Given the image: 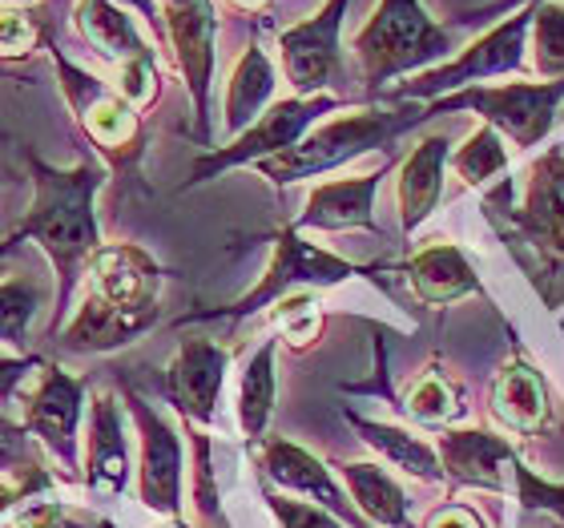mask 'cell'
<instances>
[{
    "mask_svg": "<svg viewBox=\"0 0 564 528\" xmlns=\"http://www.w3.org/2000/svg\"><path fill=\"white\" fill-rule=\"evenodd\" d=\"M488 411L492 420L512 435H541L553 428V396L544 384L541 367L512 355L500 371H496L492 388H488Z\"/></svg>",
    "mask_w": 564,
    "mask_h": 528,
    "instance_id": "18",
    "label": "cell"
},
{
    "mask_svg": "<svg viewBox=\"0 0 564 528\" xmlns=\"http://www.w3.org/2000/svg\"><path fill=\"white\" fill-rule=\"evenodd\" d=\"M524 4H536V0H500V4H492L488 12H496V9H500V12H505V9L517 12V9H524Z\"/></svg>",
    "mask_w": 564,
    "mask_h": 528,
    "instance_id": "44",
    "label": "cell"
},
{
    "mask_svg": "<svg viewBox=\"0 0 564 528\" xmlns=\"http://www.w3.org/2000/svg\"><path fill=\"white\" fill-rule=\"evenodd\" d=\"M41 364L45 359H36V355H0V408L21 391L24 379H33L41 371Z\"/></svg>",
    "mask_w": 564,
    "mask_h": 528,
    "instance_id": "38",
    "label": "cell"
},
{
    "mask_svg": "<svg viewBox=\"0 0 564 528\" xmlns=\"http://www.w3.org/2000/svg\"><path fill=\"white\" fill-rule=\"evenodd\" d=\"M250 456L274 484H282L286 493H299L311 505L327 508L330 517H339L347 528H367V520L359 517V508L343 496V488L335 484L330 468L318 456H311L306 448L282 440V435H262L250 444Z\"/></svg>",
    "mask_w": 564,
    "mask_h": 528,
    "instance_id": "15",
    "label": "cell"
},
{
    "mask_svg": "<svg viewBox=\"0 0 564 528\" xmlns=\"http://www.w3.org/2000/svg\"><path fill=\"white\" fill-rule=\"evenodd\" d=\"M403 411L415 423H423V428H452L468 411V403H464V391L440 367H427L412 388H408V396H403Z\"/></svg>",
    "mask_w": 564,
    "mask_h": 528,
    "instance_id": "30",
    "label": "cell"
},
{
    "mask_svg": "<svg viewBox=\"0 0 564 528\" xmlns=\"http://www.w3.org/2000/svg\"><path fill=\"white\" fill-rule=\"evenodd\" d=\"M89 452H85V484L97 496H121L130 481V444H126V411L121 399L101 391L89 399Z\"/></svg>",
    "mask_w": 564,
    "mask_h": 528,
    "instance_id": "20",
    "label": "cell"
},
{
    "mask_svg": "<svg viewBox=\"0 0 564 528\" xmlns=\"http://www.w3.org/2000/svg\"><path fill=\"white\" fill-rule=\"evenodd\" d=\"M41 488H48V476L41 468H36V472H12V476H0V517H4V513H12V508H17V500L41 493Z\"/></svg>",
    "mask_w": 564,
    "mask_h": 528,
    "instance_id": "39",
    "label": "cell"
},
{
    "mask_svg": "<svg viewBox=\"0 0 564 528\" xmlns=\"http://www.w3.org/2000/svg\"><path fill=\"white\" fill-rule=\"evenodd\" d=\"M73 29H77L85 45L94 49L101 61H109L113 69L130 65V61L153 57L150 41L141 36L133 12L121 9L118 0H77V4H73Z\"/></svg>",
    "mask_w": 564,
    "mask_h": 528,
    "instance_id": "22",
    "label": "cell"
},
{
    "mask_svg": "<svg viewBox=\"0 0 564 528\" xmlns=\"http://www.w3.org/2000/svg\"><path fill=\"white\" fill-rule=\"evenodd\" d=\"M427 528H484V520H480V513L468 505H444L432 513Z\"/></svg>",
    "mask_w": 564,
    "mask_h": 528,
    "instance_id": "40",
    "label": "cell"
},
{
    "mask_svg": "<svg viewBox=\"0 0 564 528\" xmlns=\"http://www.w3.org/2000/svg\"><path fill=\"white\" fill-rule=\"evenodd\" d=\"M158 12H162V36L174 49L177 73H182L189 106H194V133L202 146H210V85L214 61H218L214 0H162Z\"/></svg>",
    "mask_w": 564,
    "mask_h": 528,
    "instance_id": "9",
    "label": "cell"
},
{
    "mask_svg": "<svg viewBox=\"0 0 564 528\" xmlns=\"http://www.w3.org/2000/svg\"><path fill=\"white\" fill-rule=\"evenodd\" d=\"M351 0H327L318 12H311L306 21L291 24L279 33V61L282 73L291 82L294 97H318L327 94V85L339 77L343 69V17H347Z\"/></svg>",
    "mask_w": 564,
    "mask_h": 528,
    "instance_id": "10",
    "label": "cell"
},
{
    "mask_svg": "<svg viewBox=\"0 0 564 528\" xmlns=\"http://www.w3.org/2000/svg\"><path fill=\"white\" fill-rule=\"evenodd\" d=\"M0 4H9V9H33L36 0H0Z\"/></svg>",
    "mask_w": 564,
    "mask_h": 528,
    "instance_id": "45",
    "label": "cell"
},
{
    "mask_svg": "<svg viewBox=\"0 0 564 528\" xmlns=\"http://www.w3.org/2000/svg\"><path fill=\"white\" fill-rule=\"evenodd\" d=\"M343 106H347V101L335 94L274 101L250 130H242L238 138L226 141V146H214V150L202 153L198 162L189 165V177L182 182V190L214 182V177H223L226 170H235V165H259V162H267V158H274V153L291 150L294 141L315 130V121H323L327 114H335V109H343Z\"/></svg>",
    "mask_w": 564,
    "mask_h": 528,
    "instance_id": "8",
    "label": "cell"
},
{
    "mask_svg": "<svg viewBox=\"0 0 564 528\" xmlns=\"http://www.w3.org/2000/svg\"><path fill=\"white\" fill-rule=\"evenodd\" d=\"M162 528H186V525H177V520H174V525H162Z\"/></svg>",
    "mask_w": 564,
    "mask_h": 528,
    "instance_id": "47",
    "label": "cell"
},
{
    "mask_svg": "<svg viewBox=\"0 0 564 528\" xmlns=\"http://www.w3.org/2000/svg\"><path fill=\"white\" fill-rule=\"evenodd\" d=\"M53 299L41 279H24V274H12V279H0V343H9L17 355H29V327H33L36 311Z\"/></svg>",
    "mask_w": 564,
    "mask_h": 528,
    "instance_id": "29",
    "label": "cell"
},
{
    "mask_svg": "<svg viewBox=\"0 0 564 528\" xmlns=\"http://www.w3.org/2000/svg\"><path fill=\"white\" fill-rule=\"evenodd\" d=\"M33 174V206L24 214L17 238H33L45 250L53 267V323L48 340H57L65 327V311L73 306L77 282L94 262L101 243V223H97V194H101V170L89 162H77L69 170L48 165L45 158H29Z\"/></svg>",
    "mask_w": 564,
    "mask_h": 528,
    "instance_id": "1",
    "label": "cell"
},
{
    "mask_svg": "<svg viewBox=\"0 0 564 528\" xmlns=\"http://www.w3.org/2000/svg\"><path fill=\"white\" fill-rule=\"evenodd\" d=\"M505 493L517 496L524 513H549V517L564 525V481H544L541 472L529 468V464L520 460V452H517V460L508 464Z\"/></svg>",
    "mask_w": 564,
    "mask_h": 528,
    "instance_id": "34",
    "label": "cell"
},
{
    "mask_svg": "<svg viewBox=\"0 0 564 528\" xmlns=\"http://www.w3.org/2000/svg\"><path fill=\"white\" fill-rule=\"evenodd\" d=\"M45 49L48 57H53V65H57L61 94L69 101L77 130L94 141V150L113 170H121V174L133 170L141 158V114L109 82H101L89 69H82L77 61L65 57L53 41H45Z\"/></svg>",
    "mask_w": 564,
    "mask_h": 528,
    "instance_id": "7",
    "label": "cell"
},
{
    "mask_svg": "<svg viewBox=\"0 0 564 528\" xmlns=\"http://www.w3.org/2000/svg\"><path fill=\"white\" fill-rule=\"evenodd\" d=\"M564 101V77L556 82H508V85H468L447 97H435L423 106L427 118L440 114H476L484 126H492L517 150L529 153L541 146L556 126Z\"/></svg>",
    "mask_w": 564,
    "mask_h": 528,
    "instance_id": "5",
    "label": "cell"
},
{
    "mask_svg": "<svg viewBox=\"0 0 564 528\" xmlns=\"http://www.w3.org/2000/svg\"><path fill=\"white\" fill-rule=\"evenodd\" d=\"M447 162L456 165V174L464 186H488L508 170V146L505 138L492 130V126H476V130L464 138V146L452 150Z\"/></svg>",
    "mask_w": 564,
    "mask_h": 528,
    "instance_id": "31",
    "label": "cell"
},
{
    "mask_svg": "<svg viewBox=\"0 0 564 528\" xmlns=\"http://www.w3.org/2000/svg\"><path fill=\"white\" fill-rule=\"evenodd\" d=\"M271 323L279 331V340L294 352H311L323 335V311H318V299L311 291H294L286 299H279L271 311Z\"/></svg>",
    "mask_w": 564,
    "mask_h": 528,
    "instance_id": "33",
    "label": "cell"
},
{
    "mask_svg": "<svg viewBox=\"0 0 564 528\" xmlns=\"http://www.w3.org/2000/svg\"><path fill=\"white\" fill-rule=\"evenodd\" d=\"M48 33L29 9H9L0 4V61H24L45 45Z\"/></svg>",
    "mask_w": 564,
    "mask_h": 528,
    "instance_id": "35",
    "label": "cell"
},
{
    "mask_svg": "<svg viewBox=\"0 0 564 528\" xmlns=\"http://www.w3.org/2000/svg\"><path fill=\"white\" fill-rule=\"evenodd\" d=\"M343 481L351 488V505L364 520H376L383 528H408V496L388 472L367 460H347L339 464Z\"/></svg>",
    "mask_w": 564,
    "mask_h": 528,
    "instance_id": "27",
    "label": "cell"
},
{
    "mask_svg": "<svg viewBox=\"0 0 564 528\" xmlns=\"http://www.w3.org/2000/svg\"><path fill=\"white\" fill-rule=\"evenodd\" d=\"M274 355H279V340H267L259 352L247 359V371H242V384H238V428H242V435H247L250 444L267 435L274 396H279Z\"/></svg>",
    "mask_w": 564,
    "mask_h": 528,
    "instance_id": "28",
    "label": "cell"
},
{
    "mask_svg": "<svg viewBox=\"0 0 564 528\" xmlns=\"http://www.w3.org/2000/svg\"><path fill=\"white\" fill-rule=\"evenodd\" d=\"M17 528H65V505H57V500L33 505L29 513L17 517Z\"/></svg>",
    "mask_w": 564,
    "mask_h": 528,
    "instance_id": "41",
    "label": "cell"
},
{
    "mask_svg": "<svg viewBox=\"0 0 564 528\" xmlns=\"http://www.w3.org/2000/svg\"><path fill=\"white\" fill-rule=\"evenodd\" d=\"M347 423L359 432L364 444H371L379 456L388 460L391 468L408 472V476H415V481H423V484L444 481V464H440L435 444H427V440H420V435H412V432H403L395 423L364 420V416H355V411H347Z\"/></svg>",
    "mask_w": 564,
    "mask_h": 528,
    "instance_id": "26",
    "label": "cell"
},
{
    "mask_svg": "<svg viewBox=\"0 0 564 528\" xmlns=\"http://www.w3.org/2000/svg\"><path fill=\"white\" fill-rule=\"evenodd\" d=\"M403 274L412 282V291L420 294V303L427 306H447L459 303L464 294H480V274L464 259V250L452 243H432L420 255L403 262Z\"/></svg>",
    "mask_w": 564,
    "mask_h": 528,
    "instance_id": "24",
    "label": "cell"
},
{
    "mask_svg": "<svg viewBox=\"0 0 564 528\" xmlns=\"http://www.w3.org/2000/svg\"><path fill=\"white\" fill-rule=\"evenodd\" d=\"M150 327H153V319L126 315L118 306L101 303L97 294H85L82 306H77V315L61 327L57 343L69 355H109V352H118V347H126V343L141 340Z\"/></svg>",
    "mask_w": 564,
    "mask_h": 528,
    "instance_id": "23",
    "label": "cell"
},
{
    "mask_svg": "<svg viewBox=\"0 0 564 528\" xmlns=\"http://www.w3.org/2000/svg\"><path fill=\"white\" fill-rule=\"evenodd\" d=\"M532 73L536 82L564 77V0H536L532 4Z\"/></svg>",
    "mask_w": 564,
    "mask_h": 528,
    "instance_id": "32",
    "label": "cell"
},
{
    "mask_svg": "<svg viewBox=\"0 0 564 528\" xmlns=\"http://www.w3.org/2000/svg\"><path fill=\"white\" fill-rule=\"evenodd\" d=\"M427 121V114L420 109H379V106H364V109H351V114H343V118H330L323 126L299 138L291 150L274 153L267 162H259V170L267 182L274 186H294V182H306V177H318V174H330V170H339V165L355 162V158H364V153H376L383 146L408 133L412 126Z\"/></svg>",
    "mask_w": 564,
    "mask_h": 528,
    "instance_id": "3",
    "label": "cell"
},
{
    "mask_svg": "<svg viewBox=\"0 0 564 528\" xmlns=\"http://www.w3.org/2000/svg\"><path fill=\"white\" fill-rule=\"evenodd\" d=\"M444 476L459 488H480V493H505L508 464L517 460V448L505 435L484 432V428H444L435 440Z\"/></svg>",
    "mask_w": 564,
    "mask_h": 528,
    "instance_id": "17",
    "label": "cell"
},
{
    "mask_svg": "<svg viewBox=\"0 0 564 528\" xmlns=\"http://www.w3.org/2000/svg\"><path fill=\"white\" fill-rule=\"evenodd\" d=\"M17 243H21V238H17V235H12L9 243H0V259H4V255H9V250L17 247Z\"/></svg>",
    "mask_w": 564,
    "mask_h": 528,
    "instance_id": "46",
    "label": "cell"
},
{
    "mask_svg": "<svg viewBox=\"0 0 564 528\" xmlns=\"http://www.w3.org/2000/svg\"><path fill=\"white\" fill-rule=\"evenodd\" d=\"M274 85H279V73H274V61L267 57V49L259 41H250L238 57L230 82H226V114L223 126L230 138H238L242 130H250L254 121L274 106Z\"/></svg>",
    "mask_w": 564,
    "mask_h": 528,
    "instance_id": "25",
    "label": "cell"
},
{
    "mask_svg": "<svg viewBox=\"0 0 564 528\" xmlns=\"http://www.w3.org/2000/svg\"><path fill=\"white\" fill-rule=\"evenodd\" d=\"M388 170H371V174L359 177H339V182H318L311 194H306L303 214L294 218V230H371L379 235L376 223V194L379 182H383Z\"/></svg>",
    "mask_w": 564,
    "mask_h": 528,
    "instance_id": "19",
    "label": "cell"
},
{
    "mask_svg": "<svg viewBox=\"0 0 564 528\" xmlns=\"http://www.w3.org/2000/svg\"><path fill=\"white\" fill-rule=\"evenodd\" d=\"M226 367H230V352L223 343L206 340V335H189V340L177 343L174 359L162 376V391L182 420L194 423V428L214 423Z\"/></svg>",
    "mask_w": 564,
    "mask_h": 528,
    "instance_id": "13",
    "label": "cell"
},
{
    "mask_svg": "<svg viewBox=\"0 0 564 528\" xmlns=\"http://www.w3.org/2000/svg\"><path fill=\"white\" fill-rule=\"evenodd\" d=\"M33 468H41L33 452V435L24 432V423H12L0 411V476H9V472H33Z\"/></svg>",
    "mask_w": 564,
    "mask_h": 528,
    "instance_id": "37",
    "label": "cell"
},
{
    "mask_svg": "<svg viewBox=\"0 0 564 528\" xmlns=\"http://www.w3.org/2000/svg\"><path fill=\"white\" fill-rule=\"evenodd\" d=\"M85 384L61 364H41L33 391L24 396V432L57 460L61 468H77V432H82Z\"/></svg>",
    "mask_w": 564,
    "mask_h": 528,
    "instance_id": "11",
    "label": "cell"
},
{
    "mask_svg": "<svg viewBox=\"0 0 564 528\" xmlns=\"http://www.w3.org/2000/svg\"><path fill=\"white\" fill-rule=\"evenodd\" d=\"M529 29H532V4L517 9L508 21L492 24L488 33H480L459 57L435 65V69L415 73L412 82H400L383 89L388 101H435V97H447L456 89H468L476 82H488V77H508V73H524L529 61H524V49H529Z\"/></svg>",
    "mask_w": 564,
    "mask_h": 528,
    "instance_id": "6",
    "label": "cell"
},
{
    "mask_svg": "<svg viewBox=\"0 0 564 528\" xmlns=\"http://www.w3.org/2000/svg\"><path fill=\"white\" fill-rule=\"evenodd\" d=\"M512 223L541 259L564 262V141L529 165Z\"/></svg>",
    "mask_w": 564,
    "mask_h": 528,
    "instance_id": "14",
    "label": "cell"
},
{
    "mask_svg": "<svg viewBox=\"0 0 564 528\" xmlns=\"http://www.w3.org/2000/svg\"><path fill=\"white\" fill-rule=\"evenodd\" d=\"M0 182H4V165H0Z\"/></svg>",
    "mask_w": 564,
    "mask_h": 528,
    "instance_id": "48",
    "label": "cell"
},
{
    "mask_svg": "<svg viewBox=\"0 0 564 528\" xmlns=\"http://www.w3.org/2000/svg\"><path fill=\"white\" fill-rule=\"evenodd\" d=\"M452 158V141L447 133L423 138L400 165V186H395V206H400L403 235H415L432 211L444 198V165Z\"/></svg>",
    "mask_w": 564,
    "mask_h": 528,
    "instance_id": "21",
    "label": "cell"
},
{
    "mask_svg": "<svg viewBox=\"0 0 564 528\" xmlns=\"http://www.w3.org/2000/svg\"><path fill=\"white\" fill-rule=\"evenodd\" d=\"M235 12H242V17H267V12L274 9V0H226Z\"/></svg>",
    "mask_w": 564,
    "mask_h": 528,
    "instance_id": "43",
    "label": "cell"
},
{
    "mask_svg": "<svg viewBox=\"0 0 564 528\" xmlns=\"http://www.w3.org/2000/svg\"><path fill=\"white\" fill-rule=\"evenodd\" d=\"M355 61L367 94H383L395 77L452 61V33L420 0H379L367 24L355 33Z\"/></svg>",
    "mask_w": 564,
    "mask_h": 528,
    "instance_id": "2",
    "label": "cell"
},
{
    "mask_svg": "<svg viewBox=\"0 0 564 528\" xmlns=\"http://www.w3.org/2000/svg\"><path fill=\"white\" fill-rule=\"evenodd\" d=\"M133 423L141 432V481L138 496L141 505L158 513V517H182V440H177L174 423H165L158 411L141 396H126Z\"/></svg>",
    "mask_w": 564,
    "mask_h": 528,
    "instance_id": "16",
    "label": "cell"
},
{
    "mask_svg": "<svg viewBox=\"0 0 564 528\" xmlns=\"http://www.w3.org/2000/svg\"><path fill=\"white\" fill-rule=\"evenodd\" d=\"M89 291L101 303L118 306L126 315L138 319H162V267L153 262L150 250L133 247V243H113L101 247L85 270Z\"/></svg>",
    "mask_w": 564,
    "mask_h": 528,
    "instance_id": "12",
    "label": "cell"
},
{
    "mask_svg": "<svg viewBox=\"0 0 564 528\" xmlns=\"http://www.w3.org/2000/svg\"><path fill=\"white\" fill-rule=\"evenodd\" d=\"M118 4H121V9L138 12V17H145L153 33L162 36V12H158V0H118Z\"/></svg>",
    "mask_w": 564,
    "mask_h": 528,
    "instance_id": "42",
    "label": "cell"
},
{
    "mask_svg": "<svg viewBox=\"0 0 564 528\" xmlns=\"http://www.w3.org/2000/svg\"><path fill=\"white\" fill-rule=\"evenodd\" d=\"M262 500H267V508H271L282 528H343L339 517H330L327 508L311 505V500H291V496L279 493H267Z\"/></svg>",
    "mask_w": 564,
    "mask_h": 528,
    "instance_id": "36",
    "label": "cell"
},
{
    "mask_svg": "<svg viewBox=\"0 0 564 528\" xmlns=\"http://www.w3.org/2000/svg\"><path fill=\"white\" fill-rule=\"evenodd\" d=\"M376 267H359V262H347L330 250L315 247V243H303V235L294 226H282L274 235V255L271 267L254 287H250L238 303L230 306H214V311H189V315L177 319V327H189V323H210V319H226V323H242V319L259 315L267 306H274L279 299L294 291H318V287H339V282L355 279V274H371Z\"/></svg>",
    "mask_w": 564,
    "mask_h": 528,
    "instance_id": "4",
    "label": "cell"
}]
</instances>
